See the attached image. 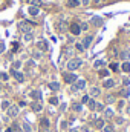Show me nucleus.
<instances>
[{"instance_id":"obj_1","label":"nucleus","mask_w":130,"mask_h":132,"mask_svg":"<svg viewBox=\"0 0 130 132\" xmlns=\"http://www.w3.org/2000/svg\"><path fill=\"white\" fill-rule=\"evenodd\" d=\"M83 63V60L81 59H72V60H69V63H67V69L69 71H75V69H78L80 66Z\"/></svg>"},{"instance_id":"obj_2","label":"nucleus","mask_w":130,"mask_h":132,"mask_svg":"<svg viewBox=\"0 0 130 132\" xmlns=\"http://www.w3.org/2000/svg\"><path fill=\"white\" fill-rule=\"evenodd\" d=\"M32 25L34 23H31V22H20V23H18V29L23 31L25 34H28V32L32 31Z\"/></svg>"},{"instance_id":"obj_3","label":"nucleus","mask_w":130,"mask_h":132,"mask_svg":"<svg viewBox=\"0 0 130 132\" xmlns=\"http://www.w3.org/2000/svg\"><path fill=\"white\" fill-rule=\"evenodd\" d=\"M63 78H64L66 83H73V81L77 80V75L72 74V72H64V74H63Z\"/></svg>"},{"instance_id":"obj_4","label":"nucleus","mask_w":130,"mask_h":132,"mask_svg":"<svg viewBox=\"0 0 130 132\" xmlns=\"http://www.w3.org/2000/svg\"><path fill=\"white\" fill-rule=\"evenodd\" d=\"M11 74L14 75V78H15L18 83H23V81H25V75H23L22 72H18V71H14V69H12V71H11Z\"/></svg>"},{"instance_id":"obj_5","label":"nucleus","mask_w":130,"mask_h":132,"mask_svg":"<svg viewBox=\"0 0 130 132\" xmlns=\"http://www.w3.org/2000/svg\"><path fill=\"white\" fill-rule=\"evenodd\" d=\"M69 31L73 34V35H80V32H81V28H80V25H77V23H72V25L69 26Z\"/></svg>"},{"instance_id":"obj_6","label":"nucleus","mask_w":130,"mask_h":132,"mask_svg":"<svg viewBox=\"0 0 130 132\" xmlns=\"http://www.w3.org/2000/svg\"><path fill=\"white\" fill-rule=\"evenodd\" d=\"M92 40H94V37H92V35H87V37L83 40V43H81V45L84 46V49H87V48L92 45Z\"/></svg>"},{"instance_id":"obj_7","label":"nucleus","mask_w":130,"mask_h":132,"mask_svg":"<svg viewBox=\"0 0 130 132\" xmlns=\"http://www.w3.org/2000/svg\"><path fill=\"white\" fill-rule=\"evenodd\" d=\"M84 86H86V81H84L83 78H80V80H77V83H75V91H81V89H84Z\"/></svg>"},{"instance_id":"obj_8","label":"nucleus","mask_w":130,"mask_h":132,"mask_svg":"<svg viewBox=\"0 0 130 132\" xmlns=\"http://www.w3.org/2000/svg\"><path fill=\"white\" fill-rule=\"evenodd\" d=\"M17 114H18V108L17 106H9L8 108V115L9 117H15Z\"/></svg>"},{"instance_id":"obj_9","label":"nucleus","mask_w":130,"mask_h":132,"mask_svg":"<svg viewBox=\"0 0 130 132\" xmlns=\"http://www.w3.org/2000/svg\"><path fill=\"white\" fill-rule=\"evenodd\" d=\"M37 48H38L40 51H48V43H46V40H40V42H37Z\"/></svg>"},{"instance_id":"obj_10","label":"nucleus","mask_w":130,"mask_h":132,"mask_svg":"<svg viewBox=\"0 0 130 132\" xmlns=\"http://www.w3.org/2000/svg\"><path fill=\"white\" fill-rule=\"evenodd\" d=\"M119 57H121V60H124V62H127L130 59V51L129 49H126V51H123L121 54H119Z\"/></svg>"},{"instance_id":"obj_11","label":"nucleus","mask_w":130,"mask_h":132,"mask_svg":"<svg viewBox=\"0 0 130 132\" xmlns=\"http://www.w3.org/2000/svg\"><path fill=\"white\" fill-rule=\"evenodd\" d=\"M31 108H32V111H35V112H40V111L43 109V106H41L38 101H34L32 104H31Z\"/></svg>"},{"instance_id":"obj_12","label":"nucleus","mask_w":130,"mask_h":132,"mask_svg":"<svg viewBox=\"0 0 130 132\" xmlns=\"http://www.w3.org/2000/svg\"><path fill=\"white\" fill-rule=\"evenodd\" d=\"M103 86H104V88H107V89H110V88H113V86H115V81H113L112 78H109V80H106V81L103 83Z\"/></svg>"},{"instance_id":"obj_13","label":"nucleus","mask_w":130,"mask_h":132,"mask_svg":"<svg viewBox=\"0 0 130 132\" xmlns=\"http://www.w3.org/2000/svg\"><path fill=\"white\" fill-rule=\"evenodd\" d=\"M81 3H80V0H67V6L69 8H77V6H80Z\"/></svg>"},{"instance_id":"obj_14","label":"nucleus","mask_w":130,"mask_h":132,"mask_svg":"<svg viewBox=\"0 0 130 132\" xmlns=\"http://www.w3.org/2000/svg\"><path fill=\"white\" fill-rule=\"evenodd\" d=\"M28 12H29L31 15H38V12H40V9H38L37 6H29V9H28Z\"/></svg>"},{"instance_id":"obj_15","label":"nucleus","mask_w":130,"mask_h":132,"mask_svg":"<svg viewBox=\"0 0 130 132\" xmlns=\"http://www.w3.org/2000/svg\"><path fill=\"white\" fill-rule=\"evenodd\" d=\"M49 89L51 91H58L60 89V85L57 81H52V83H49Z\"/></svg>"},{"instance_id":"obj_16","label":"nucleus","mask_w":130,"mask_h":132,"mask_svg":"<svg viewBox=\"0 0 130 132\" xmlns=\"http://www.w3.org/2000/svg\"><path fill=\"white\" fill-rule=\"evenodd\" d=\"M40 126H41L43 129H48V128H49V120H48V118H41Z\"/></svg>"},{"instance_id":"obj_17","label":"nucleus","mask_w":130,"mask_h":132,"mask_svg":"<svg viewBox=\"0 0 130 132\" xmlns=\"http://www.w3.org/2000/svg\"><path fill=\"white\" fill-rule=\"evenodd\" d=\"M99 94H101L99 88H92V89H90V95H92V97H98Z\"/></svg>"},{"instance_id":"obj_18","label":"nucleus","mask_w":130,"mask_h":132,"mask_svg":"<svg viewBox=\"0 0 130 132\" xmlns=\"http://www.w3.org/2000/svg\"><path fill=\"white\" fill-rule=\"evenodd\" d=\"M87 104H89V109H90V111H95V106H97V101H95L94 98H90V100H89V101H87Z\"/></svg>"},{"instance_id":"obj_19","label":"nucleus","mask_w":130,"mask_h":132,"mask_svg":"<svg viewBox=\"0 0 130 132\" xmlns=\"http://www.w3.org/2000/svg\"><path fill=\"white\" fill-rule=\"evenodd\" d=\"M121 68H123V71H124V72H130V63H129V62H124Z\"/></svg>"},{"instance_id":"obj_20","label":"nucleus","mask_w":130,"mask_h":132,"mask_svg":"<svg viewBox=\"0 0 130 132\" xmlns=\"http://www.w3.org/2000/svg\"><path fill=\"white\" fill-rule=\"evenodd\" d=\"M81 109H83V104L81 103H73V111L75 112H80Z\"/></svg>"},{"instance_id":"obj_21","label":"nucleus","mask_w":130,"mask_h":132,"mask_svg":"<svg viewBox=\"0 0 130 132\" xmlns=\"http://www.w3.org/2000/svg\"><path fill=\"white\" fill-rule=\"evenodd\" d=\"M95 126L99 128V129H103L104 128V120H95Z\"/></svg>"},{"instance_id":"obj_22","label":"nucleus","mask_w":130,"mask_h":132,"mask_svg":"<svg viewBox=\"0 0 130 132\" xmlns=\"http://www.w3.org/2000/svg\"><path fill=\"white\" fill-rule=\"evenodd\" d=\"M92 23H94V25H97V26H99V25L103 23V20H101L99 17H94V19H92Z\"/></svg>"},{"instance_id":"obj_23","label":"nucleus","mask_w":130,"mask_h":132,"mask_svg":"<svg viewBox=\"0 0 130 132\" xmlns=\"http://www.w3.org/2000/svg\"><path fill=\"white\" fill-rule=\"evenodd\" d=\"M31 97H32V98H40V97H41V94H40V91H32V92H31Z\"/></svg>"},{"instance_id":"obj_24","label":"nucleus","mask_w":130,"mask_h":132,"mask_svg":"<svg viewBox=\"0 0 130 132\" xmlns=\"http://www.w3.org/2000/svg\"><path fill=\"white\" fill-rule=\"evenodd\" d=\"M94 66H95L97 69H99V68H103V66H104V60H97V62L94 63Z\"/></svg>"},{"instance_id":"obj_25","label":"nucleus","mask_w":130,"mask_h":132,"mask_svg":"<svg viewBox=\"0 0 130 132\" xmlns=\"http://www.w3.org/2000/svg\"><path fill=\"white\" fill-rule=\"evenodd\" d=\"M109 75V71H106V69H101L99 71V77H103V78H106Z\"/></svg>"},{"instance_id":"obj_26","label":"nucleus","mask_w":130,"mask_h":132,"mask_svg":"<svg viewBox=\"0 0 130 132\" xmlns=\"http://www.w3.org/2000/svg\"><path fill=\"white\" fill-rule=\"evenodd\" d=\"M75 48H77V51H80V52H83V51H84V46H83L81 43H77V45H75Z\"/></svg>"},{"instance_id":"obj_27","label":"nucleus","mask_w":130,"mask_h":132,"mask_svg":"<svg viewBox=\"0 0 130 132\" xmlns=\"http://www.w3.org/2000/svg\"><path fill=\"white\" fill-rule=\"evenodd\" d=\"M106 117H107V118L113 117V111H112V109H106Z\"/></svg>"},{"instance_id":"obj_28","label":"nucleus","mask_w":130,"mask_h":132,"mask_svg":"<svg viewBox=\"0 0 130 132\" xmlns=\"http://www.w3.org/2000/svg\"><path fill=\"white\" fill-rule=\"evenodd\" d=\"M49 101H51V104H54V106H55V104H58V98H57V97H51Z\"/></svg>"},{"instance_id":"obj_29","label":"nucleus","mask_w":130,"mask_h":132,"mask_svg":"<svg viewBox=\"0 0 130 132\" xmlns=\"http://www.w3.org/2000/svg\"><path fill=\"white\" fill-rule=\"evenodd\" d=\"M31 40H32V34L31 32L25 34V42H31Z\"/></svg>"},{"instance_id":"obj_30","label":"nucleus","mask_w":130,"mask_h":132,"mask_svg":"<svg viewBox=\"0 0 130 132\" xmlns=\"http://www.w3.org/2000/svg\"><path fill=\"white\" fill-rule=\"evenodd\" d=\"M9 106H11V104H9V101H3V103H2V109H8Z\"/></svg>"},{"instance_id":"obj_31","label":"nucleus","mask_w":130,"mask_h":132,"mask_svg":"<svg viewBox=\"0 0 130 132\" xmlns=\"http://www.w3.org/2000/svg\"><path fill=\"white\" fill-rule=\"evenodd\" d=\"M23 129H25L26 132H31V126H29L28 123H23Z\"/></svg>"},{"instance_id":"obj_32","label":"nucleus","mask_w":130,"mask_h":132,"mask_svg":"<svg viewBox=\"0 0 130 132\" xmlns=\"http://www.w3.org/2000/svg\"><path fill=\"white\" fill-rule=\"evenodd\" d=\"M95 109H98V111H103V109H104V104H103V103H97Z\"/></svg>"},{"instance_id":"obj_33","label":"nucleus","mask_w":130,"mask_h":132,"mask_svg":"<svg viewBox=\"0 0 130 132\" xmlns=\"http://www.w3.org/2000/svg\"><path fill=\"white\" fill-rule=\"evenodd\" d=\"M89 100H90V97H89V95H84V97L81 98V103H87Z\"/></svg>"},{"instance_id":"obj_34","label":"nucleus","mask_w":130,"mask_h":132,"mask_svg":"<svg viewBox=\"0 0 130 132\" xmlns=\"http://www.w3.org/2000/svg\"><path fill=\"white\" fill-rule=\"evenodd\" d=\"M110 69H112V71H118V65H116V63H112V65H110Z\"/></svg>"},{"instance_id":"obj_35","label":"nucleus","mask_w":130,"mask_h":132,"mask_svg":"<svg viewBox=\"0 0 130 132\" xmlns=\"http://www.w3.org/2000/svg\"><path fill=\"white\" fill-rule=\"evenodd\" d=\"M87 26H89L87 23H81V26H80V28H81V31H86V29H87Z\"/></svg>"},{"instance_id":"obj_36","label":"nucleus","mask_w":130,"mask_h":132,"mask_svg":"<svg viewBox=\"0 0 130 132\" xmlns=\"http://www.w3.org/2000/svg\"><path fill=\"white\" fill-rule=\"evenodd\" d=\"M20 65H22V63H20V62H15V63H14V66H12V69H14V71H15V69H17V68H20Z\"/></svg>"},{"instance_id":"obj_37","label":"nucleus","mask_w":130,"mask_h":132,"mask_svg":"<svg viewBox=\"0 0 130 132\" xmlns=\"http://www.w3.org/2000/svg\"><path fill=\"white\" fill-rule=\"evenodd\" d=\"M110 131H113L112 126H106V128H104V132H110Z\"/></svg>"},{"instance_id":"obj_38","label":"nucleus","mask_w":130,"mask_h":132,"mask_svg":"<svg viewBox=\"0 0 130 132\" xmlns=\"http://www.w3.org/2000/svg\"><path fill=\"white\" fill-rule=\"evenodd\" d=\"M18 49V43H12V51H17Z\"/></svg>"},{"instance_id":"obj_39","label":"nucleus","mask_w":130,"mask_h":132,"mask_svg":"<svg viewBox=\"0 0 130 132\" xmlns=\"http://www.w3.org/2000/svg\"><path fill=\"white\" fill-rule=\"evenodd\" d=\"M80 3H83V5H84V6H87V5H89V3H90V0H81V2H80Z\"/></svg>"},{"instance_id":"obj_40","label":"nucleus","mask_w":130,"mask_h":132,"mask_svg":"<svg viewBox=\"0 0 130 132\" xmlns=\"http://www.w3.org/2000/svg\"><path fill=\"white\" fill-rule=\"evenodd\" d=\"M110 101H112V103H113V101H115V98H113V97H112V95H109V97H107V103H110Z\"/></svg>"},{"instance_id":"obj_41","label":"nucleus","mask_w":130,"mask_h":132,"mask_svg":"<svg viewBox=\"0 0 130 132\" xmlns=\"http://www.w3.org/2000/svg\"><path fill=\"white\" fill-rule=\"evenodd\" d=\"M61 129H67V121H63L61 123Z\"/></svg>"},{"instance_id":"obj_42","label":"nucleus","mask_w":130,"mask_h":132,"mask_svg":"<svg viewBox=\"0 0 130 132\" xmlns=\"http://www.w3.org/2000/svg\"><path fill=\"white\" fill-rule=\"evenodd\" d=\"M123 83H124L126 86H129V85H130V80H129V78H126V80H123Z\"/></svg>"},{"instance_id":"obj_43","label":"nucleus","mask_w":130,"mask_h":132,"mask_svg":"<svg viewBox=\"0 0 130 132\" xmlns=\"http://www.w3.org/2000/svg\"><path fill=\"white\" fill-rule=\"evenodd\" d=\"M3 51H5V45H3V43H0V54H2Z\"/></svg>"},{"instance_id":"obj_44","label":"nucleus","mask_w":130,"mask_h":132,"mask_svg":"<svg viewBox=\"0 0 130 132\" xmlns=\"http://www.w3.org/2000/svg\"><path fill=\"white\" fill-rule=\"evenodd\" d=\"M2 78L3 80H8V74H2Z\"/></svg>"},{"instance_id":"obj_45","label":"nucleus","mask_w":130,"mask_h":132,"mask_svg":"<svg viewBox=\"0 0 130 132\" xmlns=\"http://www.w3.org/2000/svg\"><path fill=\"white\" fill-rule=\"evenodd\" d=\"M123 95L124 97H129V91H123Z\"/></svg>"},{"instance_id":"obj_46","label":"nucleus","mask_w":130,"mask_h":132,"mask_svg":"<svg viewBox=\"0 0 130 132\" xmlns=\"http://www.w3.org/2000/svg\"><path fill=\"white\" fill-rule=\"evenodd\" d=\"M103 2H106V0H95V5H99V3H103Z\"/></svg>"},{"instance_id":"obj_47","label":"nucleus","mask_w":130,"mask_h":132,"mask_svg":"<svg viewBox=\"0 0 130 132\" xmlns=\"http://www.w3.org/2000/svg\"><path fill=\"white\" fill-rule=\"evenodd\" d=\"M15 132H23V131H20V129H15Z\"/></svg>"},{"instance_id":"obj_48","label":"nucleus","mask_w":130,"mask_h":132,"mask_svg":"<svg viewBox=\"0 0 130 132\" xmlns=\"http://www.w3.org/2000/svg\"><path fill=\"white\" fill-rule=\"evenodd\" d=\"M70 132H77V129H75V131H73V129H72V131H70Z\"/></svg>"},{"instance_id":"obj_49","label":"nucleus","mask_w":130,"mask_h":132,"mask_svg":"<svg viewBox=\"0 0 130 132\" xmlns=\"http://www.w3.org/2000/svg\"><path fill=\"white\" fill-rule=\"evenodd\" d=\"M0 78H2V74H0Z\"/></svg>"},{"instance_id":"obj_50","label":"nucleus","mask_w":130,"mask_h":132,"mask_svg":"<svg viewBox=\"0 0 130 132\" xmlns=\"http://www.w3.org/2000/svg\"><path fill=\"white\" fill-rule=\"evenodd\" d=\"M129 112H130V109H129Z\"/></svg>"}]
</instances>
